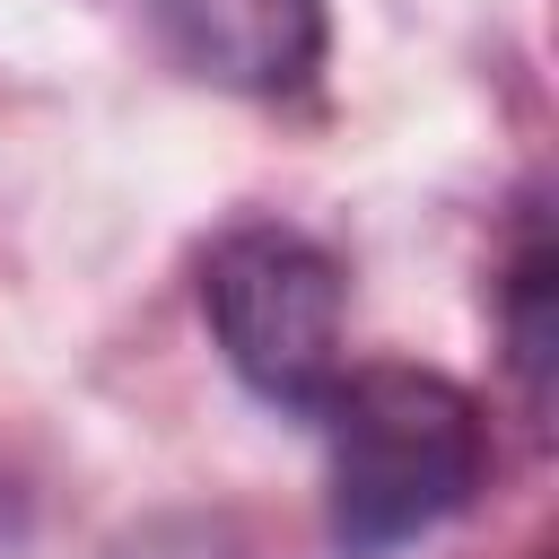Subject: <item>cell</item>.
Listing matches in <instances>:
<instances>
[{"label": "cell", "mask_w": 559, "mask_h": 559, "mask_svg": "<svg viewBox=\"0 0 559 559\" xmlns=\"http://www.w3.org/2000/svg\"><path fill=\"white\" fill-rule=\"evenodd\" d=\"M201 314L271 411H323L341 384V271L314 236L297 227H227L201 253Z\"/></svg>", "instance_id": "obj_2"}, {"label": "cell", "mask_w": 559, "mask_h": 559, "mask_svg": "<svg viewBox=\"0 0 559 559\" xmlns=\"http://www.w3.org/2000/svg\"><path fill=\"white\" fill-rule=\"evenodd\" d=\"M166 52L245 96H288L323 61V0H148Z\"/></svg>", "instance_id": "obj_3"}, {"label": "cell", "mask_w": 559, "mask_h": 559, "mask_svg": "<svg viewBox=\"0 0 559 559\" xmlns=\"http://www.w3.org/2000/svg\"><path fill=\"white\" fill-rule=\"evenodd\" d=\"M323 437H332V542L341 559H384L445 515L472 507L489 437L480 402L454 376L428 367H367L323 393Z\"/></svg>", "instance_id": "obj_1"}, {"label": "cell", "mask_w": 559, "mask_h": 559, "mask_svg": "<svg viewBox=\"0 0 559 559\" xmlns=\"http://www.w3.org/2000/svg\"><path fill=\"white\" fill-rule=\"evenodd\" d=\"M507 323H515V367H524V393L542 411V376H550V245L533 236L515 253V280H507Z\"/></svg>", "instance_id": "obj_4"}]
</instances>
